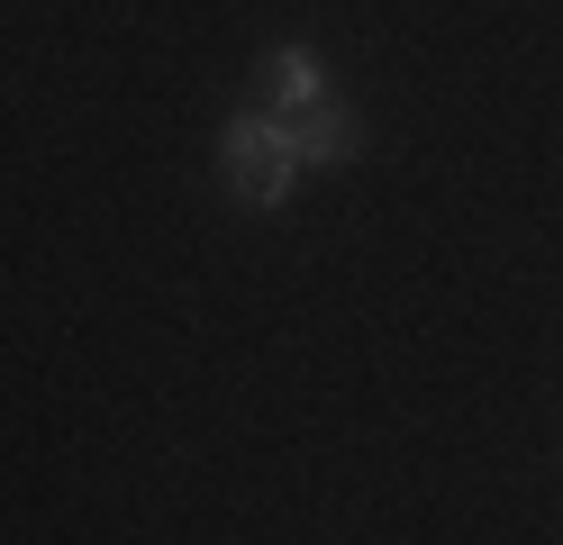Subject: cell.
<instances>
[{"label": "cell", "mask_w": 563, "mask_h": 545, "mask_svg": "<svg viewBox=\"0 0 563 545\" xmlns=\"http://www.w3.org/2000/svg\"><path fill=\"white\" fill-rule=\"evenodd\" d=\"M300 145V164H355L364 155V128H355V109L345 100H319V109H300V119H282Z\"/></svg>", "instance_id": "obj_3"}, {"label": "cell", "mask_w": 563, "mask_h": 545, "mask_svg": "<svg viewBox=\"0 0 563 545\" xmlns=\"http://www.w3.org/2000/svg\"><path fill=\"white\" fill-rule=\"evenodd\" d=\"M219 164H228V192L245 209H282L291 182H300V145H291V128H282L273 109H245V119H228V137H219Z\"/></svg>", "instance_id": "obj_1"}, {"label": "cell", "mask_w": 563, "mask_h": 545, "mask_svg": "<svg viewBox=\"0 0 563 545\" xmlns=\"http://www.w3.org/2000/svg\"><path fill=\"white\" fill-rule=\"evenodd\" d=\"M255 91H264L273 119H300V109L328 100V73H319V55H309V46H273V55L255 64Z\"/></svg>", "instance_id": "obj_2"}]
</instances>
